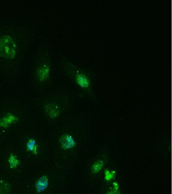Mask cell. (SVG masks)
I'll list each match as a JSON object with an SVG mask.
<instances>
[{"instance_id":"cell-1","label":"cell","mask_w":172,"mask_h":194,"mask_svg":"<svg viewBox=\"0 0 172 194\" xmlns=\"http://www.w3.org/2000/svg\"><path fill=\"white\" fill-rule=\"evenodd\" d=\"M61 61L66 74L84 92L94 97L93 86L98 74L96 68L79 67L64 56L62 57Z\"/></svg>"},{"instance_id":"cell-2","label":"cell","mask_w":172,"mask_h":194,"mask_svg":"<svg viewBox=\"0 0 172 194\" xmlns=\"http://www.w3.org/2000/svg\"><path fill=\"white\" fill-rule=\"evenodd\" d=\"M16 50V44L10 36L5 35L0 37V57L10 60L14 59Z\"/></svg>"},{"instance_id":"cell-3","label":"cell","mask_w":172,"mask_h":194,"mask_svg":"<svg viewBox=\"0 0 172 194\" xmlns=\"http://www.w3.org/2000/svg\"><path fill=\"white\" fill-rule=\"evenodd\" d=\"M50 70L51 67L49 64H41L36 69V78L41 82L49 79L50 74Z\"/></svg>"},{"instance_id":"cell-4","label":"cell","mask_w":172,"mask_h":194,"mask_svg":"<svg viewBox=\"0 0 172 194\" xmlns=\"http://www.w3.org/2000/svg\"><path fill=\"white\" fill-rule=\"evenodd\" d=\"M62 149L68 150L74 148L76 145V143L72 135L65 133L62 135L59 139Z\"/></svg>"},{"instance_id":"cell-5","label":"cell","mask_w":172,"mask_h":194,"mask_svg":"<svg viewBox=\"0 0 172 194\" xmlns=\"http://www.w3.org/2000/svg\"><path fill=\"white\" fill-rule=\"evenodd\" d=\"M45 112L51 118H57L61 113L59 106L55 103L46 104L44 107Z\"/></svg>"},{"instance_id":"cell-6","label":"cell","mask_w":172,"mask_h":194,"mask_svg":"<svg viewBox=\"0 0 172 194\" xmlns=\"http://www.w3.org/2000/svg\"><path fill=\"white\" fill-rule=\"evenodd\" d=\"M19 121V118L12 113H8L2 118H0V127L7 128L10 125L14 124Z\"/></svg>"},{"instance_id":"cell-7","label":"cell","mask_w":172,"mask_h":194,"mask_svg":"<svg viewBox=\"0 0 172 194\" xmlns=\"http://www.w3.org/2000/svg\"><path fill=\"white\" fill-rule=\"evenodd\" d=\"M49 185L48 177L47 175H44L39 178L35 183L36 192L41 193L47 189Z\"/></svg>"},{"instance_id":"cell-8","label":"cell","mask_w":172,"mask_h":194,"mask_svg":"<svg viewBox=\"0 0 172 194\" xmlns=\"http://www.w3.org/2000/svg\"><path fill=\"white\" fill-rule=\"evenodd\" d=\"M11 190V184L4 181H0V194H9Z\"/></svg>"},{"instance_id":"cell-9","label":"cell","mask_w":172,"mask_h":194,"mask_svg":"<svg viewBox=\"0 0 172 194\" xmlns=\"http://www.w3.org/2000/svg\"><path fill=\"white\" fill-rule=\"evenodd\" d=\"M38 146L36 144V141L34 139H29L26 145V150L27 151H31L34 155L37 154Z\"/></svg>"},{"instance_id":"cell-10","label":"cell","mask_w":172,"mask_h":194,"mask_svg":"<svg viewBox=\"0 0 172 194\" xmlns=\"http://www.w3.org/2000/svg\"><path fill=\"white\" fill-rule=\"evenodd\" d=\"M104 165V161L101 160H98L95 161L94 164L92 165L91 167L92 173L93 174H96L99 172L102 168Z\"/></svg>"},{"instance_id":"cell-11","label":"cell","mask_w":172,"mask_h":194,"mask_svg":"<svg viewBox=\"0 0 172 194\" xmlns=\"http://www.w3.org/2000/svg\"><path fill=\"white\" fill-rule=\"evenodd\" d=\"M10 167L12 169H15L20 164V161L17 159V156L15 154L11 153L8 160Z\"/></svg>"},{"instance_id":"cell-12","label":"cell","mask_w":172,"mask_h":194,"mask_svg":"<svg viewBox=\"0 0 172 194\" xmlns=\"http://www.w3.org/2000/svg\"><path fill=\"white\" fill-rule=\"evenodd\" d=\"M104 179L106 181H110L112 179H114L116 177V171L113 170L111 171H109L108 169H105L104 171Z\"/></svg>"},{"instance_id":"cell-13","label":"cell","mask_w":172,"mask_h":194,"mask_svg":"<svg viewBox=\"0 0 172 194\" xmlns=\"http://www.w3.org/2000/svg\"><path fill=\"white\" fill-rule=\"evenodd\" d=\"M105 194H120V193L118 190H116L114 189H112L106 192Z\"/></svg>"},{"instance_id":"cell-14","label":"cell","mask_w":172,"mask_h":194,"mask_svg":"<svg viewBox=\"0 0 172 194\" xmlns=\"http://www.w3.org/2000/svg\"><path fill=\"white\" fill-rule=\"evenodd\" d=\"M113 186H114V189L116 190H118L119 189V185L117 182H114L113 183Z\"/></svg>"}]
</instances>
